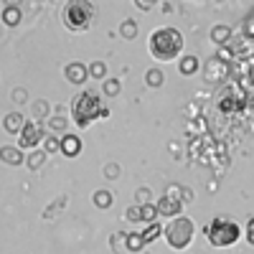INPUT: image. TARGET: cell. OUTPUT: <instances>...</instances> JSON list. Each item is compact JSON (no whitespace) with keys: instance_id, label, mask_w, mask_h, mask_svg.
<instances>
[{"instance_id":"obj_1","label":"cell","mask_w":254,"mask_h":254,"mask_svg":"<svg viewBox=\"0 0 254 254\" xmlns=\"http://www.w3.org/2000/svg\"><path fill=\"white\" fill-rule=\"evenodd\" d=\"M183 33L173 26H163V28H155L150 33V38H147V51H150V56L155 61H181L186 54H183Z\"/></svg>"},{"instance_id":"obj_2","label":"cell","mask_w":254,"mask_h":254,"mask_svg":"<svg viewBox=\"0 0 254 254\" xmlns=\"http://www.w3.org/2000/svg\"><path fill=\"white\" fill-rule=\"evenodd\" d=\"M102 117H110L107 104L102 102V97L97 92H79L71 99V120L76 127H89L92 122L102 120Z\"/></svg>"},{"instance_id":"obj_3","label":"cell","mask_w":254,"mask_h":254,"mask_svg":"<svg viewBox=\"0 0 254 254\" xmlns=\"http://www.w3.org/2000/svg\"><path fill=\"white\" fill-rule=\"evenodd\" d=\"M94 20V5L87 0H69L61 8V23L66 26L71 33H84L89 31Z\"/></svg>"},{"instance_id":"obj_4","label":"cell","mask_w":254,"mask_h":254,"mask_svg":"<svg viewBox=\"0 0 254 254\" xmlns=\"http://www.w3.org/2000/svg\"><path fill=\"white\" fill-rule=\"evenodd\" d=\"M203 234H206V239H208L211 247L229 249V247H234V244L242 239V226H239L237 221H231V219L216 216L214 221L203 229Z\"/></svg>"},{"instance_id":"obj_5","label":"cell","mask_w":254,"mask_h":254,"mask_svg":"<svg viewBox=\"0 0 254 254\" xmlns=\"http://www.w3.org/2000/svg\"><path fill=\"white\" fill-rule=\"evenodd\" d=\"M193 237H196V224L190 216H178V219H171V224L165 226V242L171 249L176 252H183L193 244Z\"/></svg>"},{"instance_id":"obj_6","label":"cell","mask_w":254,"mask_h":254,"mask_svg":"<svg viewBox=\"0 0 254 254\" xmlns=\"http://www.w3.org/2000/svg\"><path fill=\"white\" fill-rule=\"evenodd\" d=\"M46 140V130L38 120H28L23 132L18 135V147L20 150H38V145Z\"/></svg>"},{"instance_id":"obj_7","label":"cell","mask_w":254,"mask_h":254,"mask_svg":"<svg viewBox=\"0 0 254 254\" xmlns=\"http://www.w3.org/2000/svg\"><path fill=\"white\" fill-rule=\"evenodd\" d=\"M155 208H158V214L163 219H178V216H183V201L171 198V196H160L155 201Z\"/></svg>"},{"instance_id":"obj_8","label":"cell","mask_w":254,"mask_h":254,"mask_svg":"<svg viewBox=\"0 0 254 254\" xmlns=\"http://www.w3.org/2000/svg\"><path fill=\"white\" fill-rule=\"evenodd\" d=\"M64 76H66L69 84H84L89 79V66L81 61H69L66 66H64Z\"/></svg>"},{"instance_id":"obj_9","label":"cell","mask_w":254,"mask_h":254,"mask_svg":"<svg viewBox=\"0 0 254 254\" xmlns=\"http://www.w3.org/2000/svg\"><path fill=\"white\" fill-rule=\"evenodd\" d=\"M81 153V137L79 135H71L66 132L61 137V155H66V158H76Z\"/></svg>"},{"instance_id":"obj_10","label":"cell","mask_w":254,"mask_h":254,"mask_svg":"<svg viewBox=\"0 0 254 254\" xmlns=\"http://www.w3.org/2000/svg\"><path fill=\"white\" fill-rule=\"evenodd\" d=\"M0 160L3 163H8V165H20V163H26L28 158L23 155V150L15 145H5V147H0Z\"/></svg>"},{"instance_id":"obj_11","label":"cell","mask_w":254,"mask_h":254,"mask_svg":"<svg viewBox=\"0 0 254 254\" xmlns=\"http://www.w3.org/2000/svg\"><path fill=\"white\" fill-rule=\"evenodd\" d=\"M26 122L28 120L20 112H10V115H5L3 127H5V132H10V135H20V132H23V127H26Z\"/></svg>"},{"instance_id":"obj_12","label":"cell","mask_w":254,"mask_h":254,"mask_svg":"<svg viewBox=\"0 0 254 254\" xmlns=\"http://www.w3.org/2000/svg\"><path fill=\"white\" fill-rule=\"evenodd\" d=\"M203 74H206V79H208V81H224L226 64H224V61H219V59H211V61L206 64Z\"/></svg>"},{"instance_id":"obj_13","label":"cell","mask_w":254,"mask_h":254,"mask_svg":"<svg viewBox=\"0 0 254 254\" xmlns=\"http://www.w3.org/2000/svg\"><path fill=\"white\" fill-rule=\"evenodd\" d=\"M198 69H201V61H198V56H193V54H186V56L178 61V71H181L183 76H193Z\"/></svg>"},{"instance_id":"obj_14","label":"cell","mask_w":254,"mask_h":254,"mask_svg":"<svg viewBox=\"0 0 254 254\" xmlns=\"http://www.w3.org/2000/svg\"><path fill=\"white\" fill-rule=\"evenodd\" d=\"M211 41H214V44H216L219 49L229 46V41H231V28H229V26H224V23L214 26V28H211Z\"/></svg>"},{"instance_id":"obj_15","label":"cell","mask_w":254,"mask_h":254,"mask_svg":"<svg viewBox=\"0 0 254 254\" xmlns=\"http://www.w3.org/2000/svg\"><path fill=\"white\" fill-rule=\"evenodd\" d=\"M20 18H23V13H20V8H18V5L8 3V5L3 8V23H5L8 28H15V26L20 23Z\"/></svg>"},{"instance_id":"obj_16","label":"cell","mask_w":254,"mask_h":254,"mask_svg":"<svg viewBox=\"0 0 254 254\" xmlns=\"http://www.w3.org/2000/svg\"><path fill=\"white\" fill-rule=\"evenodd\" d=\"M92 203H94L97 208H102V211H107V208L112 206V193H110L107 188H99V190H94Z\"/></svg>"},{"instance_id":"obj_17","label":"cell","mask_w":254,"mask_h":254,"mask_svg":"<svg viewBox=\"0 0 254 254\" xmlns=\"http://www.w3.org/2000/svg\"><path fill=\"white\" fill-rule=\"evenodd\" d=\"M140 234H142V242H145V247H147V244H153L160 234H165V231H163V224L155 221V224H150V226H145Z\"/></svg>"},{"instance_id":"obj_18","label":"cell","mask_w":254,"mask_h":254,"mask_svg":"<svg viewBox=\"0 0 254 254\" xmlns=\"http://www.w3.org/2000/svg\"><path fill=\"white\" fill-rule=\"evenodd\" d=\"M46 158H49V153H46V150H33V153L28 155L26 165L31 168V171H41V168L46 165Z\"/></svg>"},{"instance_id":"obj_19","label":"cell","mask_w":254,"mask_h":254,"mask_svg":"<svg viewBox=\"0 0 254 254\" xmlns=\"http://www.w3.org/2000/svg\"><path fill=\"white\" fill-rule=\"evenodd\" d=\"M102 92H104V97H117V94L122 92V81L115 79V76L104 79V81H102Z\"/></svg>"},{"instance_id":"obj_20","label":"cell","mask_w":254,"mask_h":254,"mask_svg":"<svg viewBox=\"0 0 254 254\" xmlns=\"http://www.w3.org/2000/svg\"><path fill=\"white\" fill-rule=\"evenodd\" d=\"M163 81H165V74L160 69H147L145 71V84H147V87L158 89V87H163Z\"/></svg>"},{"instance_id":"obj_21","label":"cell","mask_w":254,"mask_h":254,"mask_svg":"<svg viewBox=\"0 0 254 254\" xmlns=\"http://www.w3.org/2000/svg\"><path fill=\"white\" fill-rule=\"evenodd\" d=\"M125 247H127V252H132V254L142 252L145 242H142V234H140V231H132V234H127V242H125Z\"/></svg>"},{"instance_id":"obj_22","label":"cell","mask_w":254,"mask_h":254,"mask_svg":"<svg viewBox=\"0 0 254 254\" xmlns=\"http://www.w3.org/2000/svg\"><path fill=\"white\" fill-rule=\"evenodd\" d=\"M239 107H242V104H239L237 97H231V94H226V97L221 94V97H219V110H221V112H237Z\"/></svg>"},{"instance_id":"obj_23","label":"cell","mask_w":254,"mask_h":254,"mask_svg":"<svg viewBox=\"0 0 254 254\" xmlns=\"http://www.w3.org/2000/svg\"><path fill=\"white\" fill-rule=\"evenodd\" d=\"M120 36H122L125 41H132V38L137 36V23H135L132 18L122 20V26H120Z\"/></svg>"},{"instance_id":"obj_24","label":"cell","mask_w":254,"mask_h":254,"mask_svg":"<svg viewBox=\"0 0 254 254\" xmlns=\"http://www.w3.org/2000/svg\"><path fill=\"white\" fill-rule=\"evenodd\" d=\"M89 76H92V79H99V81L110 79V76H107V64H104V61H92V64H89Z\"/></svg>"},{"instance_id":"obj_25","label":"cell","mask_w":254,"mask_h":254,"mask_svg":"<svg viewBox=\"0 0 254 254\" xmlns=\"http://www.w3.org/2000/svg\"><path fill=\"white\" fill-rule=\"evenodd\" d=\"M158 208H155V203H147V206H142V226H150V224H155L158 221Z\"/></svg>"},{"instance_id":"obj_26","label":"cell","mask_w":254,"mask_h":254,"mask_svg":"<svg viewBox=\"0 0 254 254\" xmlns=\"http://www.w3.org/2000/svg\"><path fill=\"white\" fill-rule=\"evenodd\" d=\"M49 112H51V107H49V102H46V99L33 102V120H46Z\"/></svg>"},{"instance_id":"obj_27","label":"cell","mask_w":254,"mask_h":254,"mask_svg":"<svg viewBox=\"0 0 254 254\" xmlns=\"http://www.w3.org/2000/svg\"><path fill=\"white\" fill-rule=\"evenodd\" d=\"M135 203H140V206H147V203H153V193H150V188H137L135 190Z\"/></svg>"},{"instance_id":"obj_28","label":"cell","mask_w":254,"mask_h":254,"mask_svg":"<svg viewBox=\"0 0 254 254\" xmlns=\"http://www.w3.org/2000/svg\"><path fill=\"white\" fill-rule=\"evenodd\" d=\"M44 150L51 155V153H61V140L56 137V135H46V140H44Z\"/></svg>"},{"instance_id":"obj_29","label":"cell","mask_w":254,"mask_h":254,"mask_svg":"<svg viewBox=\"0 0 254 254\" xmlns=\"http://www.w3.org/2000/svg\"><path fill=\"white\" fill-rule=\"evenodd\" d=\"M127 221L142 224V206H140V203H132L130 208H127Z\"/></svg>"},{"instance_id":"obj_30","label":"cell","mask_w":254,"mask_h":254,"mask_svg":"<svg viewBox=\"0 0 254 254\" xmlns=\"http://www.w3.org/2000/svg\"><path fill=\"white\" fill-rule=\"evenodd\" d=\"M49 122H51V130L54 132H59V130L64 132V130H66V117H64V115H54Z\"/></svg>"},{"instance_id":"obj_31","label":"cell","mask_w":254,"mask_h":254,"mask_svg":"<svg viewBox=\"0 0 254 254\" xmlns=\"http://www.w3.org/2000/svg\"><path fill=\"white\" fill-rule=\"evenodd\" d=\"M216 59H219V61H224V64H229V61H234V54H231V49H229V46H224V49H219Z\"/></svg>"},{"instance_id":"obj_32","label":"cell","mask_w":254,"mask_h":254,"mask_svg":"<svg viewBox=\"0 0 254 254\" xmlns=\"http://www.w3.org/2000/svg\"><path fill=\"white\" fill-rule=\"evenodd\" d=\"M104 176H107V178H117L120 176V165L117 163H110L107 168H104Z\"/></svg>"},{"instance_id":"obj_33","label":"cell","mask_w":254,"mask_h":254,"mask_svg":"<svg viewBox=\"0 0 254 254\" xmlns=\"http://www.w3.org/2000/svg\"><path fill=\"white\" fill-rule=\"evenodd\" d=\"M244 33H247L249 38H254V13L247 18V23H244Z\"/></svg>"},{"instance_id":"obj_34","label":"cell","mask_w":254,"mask_h":254,"mask_svg":"<svg viewBox=\"0 0 254 254\" xmlns=\"http://www.w3.org/2000/svg\"><path fill=\"white\" fill-rule=\"evenodd\" d=\"M13 99L15 102H26L28 99V92L26 89H13Z\"/></svg>"},{"instance_id":"obj_35","label":"cell","mask_w":254,"mask_h":254,"mask_svg":"<svg viewBox=\"0 0 254 254\" xmlns=\"http://www.w3.org/2000/svg\"><path fill=\"white\" fill-rule=\"evenodd\" d=\"M135 8H137V10H150L153 3H142V0H135Z\"/></svg>"},{"instance_id":"obj_36","label":"cell","mask_w":254,"mask_h":254,"mask_svg":"<svg viewBox=\"0 0 254 254\" xmlns=\"http://www.w3.org/2000/svg\"><path fill=\"white\" fill-rule=\"evenodd\" d=\"M188 201H193V190H190V188H183V203H188Z\"/></svg>"},{"instance_id":"obj_37","label":"cell","mask_w":254,"mask_h":254,"mask_svg":"<svg viewBox=\"0 0 254 254\" xmlns=\"http://www.w3.org/2000/svg\"><path fill=\"white\" fill-rule=\"evenodd\" d=\"M247 242L254 247V231H247Z\"/></svg>"},{"instance_id":"obj_38","label":"cell","mask_w":254,"mask_h":254,"mask_svg":"<svg viewBox=\"0 0 254 254\" xmlns=\"http://www.w3.org/2000/svg\"><path fill=\"white\" fill-rule=\"evenodd\" d=\"M247 231H254V216L249 219V224H247Z\"/></svg>"}]
</instances>
